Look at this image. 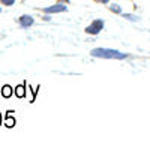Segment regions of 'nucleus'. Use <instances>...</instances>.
<instances>
[{
  "instance_id": "nucleus-4",
  "label": "nucleus",
  "mask_w": 150,
  "mask_h": 150,
  "mask_svg": "<svg viewBox=\"0 0 150 150\" xmlns=\"http://www.w3.org/2000/svg\"><path fill=\"white\" fill-rule=\"evenodd\" d=\"M18 24H20V27H23V29H29L30 26L35 24V20H33L32 15H21L18 18Z\"/></svg>"
},
{
  "instance_id": "nucleus-14",
  "label": "nucleus",
  "mask_w": 150,
  "mask_h": 150,
  "mask_svg": "<svg viewBox=\"0 0 150 150\" xmlns=\"http://www.w3.org/2000/svg\"><path fill=\"white\" fill-rule=\"evenodd\" d=\"M0 12H2V8H0Z\"/></svg>"
},
{
  "instance_id": "nucleus-1",
  "label": "nucleus",
  "mask_w": 150,
  "mask_h": 150,
  "mask_svg": "<svg viewBox=\"0 0 150 150\" xmlns=\"http://www.w3.org/2000/svg\"><path fill=\"white\" fill-rule=\"evenodd\" d=\"M90 56L96 59H117V60H125L129 57V54L120 53L117 50H111V48H95L90 51Z\"/></svg>"
},
{
  "instance_id": "nucleus-8",
  "label": "nucleus",
  "mask_w": 150,
  "mask_h": 150,
  "mask_svg": "<svg viewBox=\"0 0 150 150\" xmlns=\"http://www.w3.org/2000/svg\"><path fill=\"white\" fill-rule=\"evenodd\" d=\"M122 15H123V18H126V20H129V21H138V20H140V17H137V15H134V14H123V12H122Z\"/></svg>"
},
{
  "instance_id": "nucleus-6",
  "label": "nucleus",
  "mask_w": 150,
  "mask_h": 150,
  "mask_svg": "<svg viewBox=\"0 0 150 150\" xmlns=\"http://www.w3.org/2000/svg\"><path fill=\"white\" fill-rule=\"evenodd\" d=\"M26 86H27V83H24V84L15 87L14 93L17 95V98H24V96H26Z\"/></svg>"
},
{
  "instance_id": "nucleus-13",
  "label": "nucleus",
  "mask_w": 150,
  "mask_h": 150,
  "mask_svg": "<svg viewBox=\"0 0 150 150\" xmlns=\"http://www.w3.org/2000/svg\"><path fill=\"white\" fill-rule=\"evenodd\" d=\"M0 125H2V112H0Z\"/></svg>"
},
{
  "instance_id": "nucleus-3",
  "label": "nucleus",
  "mask_w": 150,
  "mask_h": 150,
  "mask_svg": "<svg viewBox=\"0 0 150 150\" xmlns=\"http://www.w3.org/2000/svg\"><path fill=\"white\" fill-rule=\"evenodd\" d=\"M42 11H44V14H60V12H66L68 6H66V3H57V5H53V6L44 8Z\"/></svg>"
},
{
  "instance_id": "nucleus-10",
  "label": "nucleus",
  "mask_w": 150,
  "mask_h": 150,
  "mask_svg": "<svg viewBox=\"0 0 150 150\" xmlns=\"http://www.w3.org/2000/svg\"><path fill=\"white\" fill-rule=\"evenodd\" d=\"M0 3H3L5 6H12L15 3V0H0Z\"/></svg>"
},
{
  "instance_id": "nucleus-2",
  "label": "nucleus",
  "mask_w": 150,
  "mask_h": 150,
  "mask_svg": "<svg viewBox=\"0 0 150 150\" xmlns=\"http://www.w3.org/2000/svg\"><path fill=\"white\" fill-rule=\"evenodd\" d=\"M104 26H105L104 20H93L90 23V26L86 27V33H89V35H98V33H101V30L104 29Z\"/></svg>"
},
{
  "instance_id": "nucleus-11",
  "label": "nucleus",
  "mask_w": 150,
  "mask_h": 150,
  "mask_svg": "<svg viewBox=\"0 0 150 150\" xmlns=\"http://www.w3.org/2000/svg\"><path fill=\"white\" fill-rule=\"evenodd\" d=\"M95 2H98V3H108L110 0H95Z\"/></svg>"
},
{
  "instance_id": "nucleus-5",
  "label": "nucleus",
  "mask_w": 150,
  "mask_h": 150,
  "mask_svg": "<svg viewBox=\"0 0 150 150\" xmlns=\"http://www.w3.org/2000/svg\"><path fill=\"white\" fill-rule=\"evenodd\" d=\"M12 114H14V111H9V112H8V116L5 117V125H6V128H14V126H15V123H17L15 117L12 116Z\"/></svg>"
},
{
  "instance_id": "nucleus-7",
  "label": "nucleus",
  "mask_w": 150,
  "mask_h": 150,
  "mask_svg": "<svg viewBox=\"0 0 150 150\" xmlns=\"http://www.w3.org/2000/svg\"><path fill=\"white\" fill-rule=\"evenodd\" d=\"M0 93H2V96L3 98H11L12 96V93H14V90H12V87L11 86H8V84H5L3 87H2V92H0Z\"/></svg>"
},
{
  "instance_id": "nucleus-9",
  "label": "nucleus",
  "mask_w": 150,
  "mask_h": 150,
  "mask_svg": "<svg viewBox=\"0 0 150 150\" xmlns=\"http://www.w3.org/2000/svg\"><path fill=\"white\" fill-rule=\"evenodd\" d=\"M110 11L114 12V14H122V8H120L119 5H116V3H112V5L110 6Z\"/></svg>"
},
{
  "instance_id": "nucleus-12",
  "label": "nucleus",
  "mask_w": 150,
  "mask_h": 150,
  "mask_svg": "<svg viewBox=\"0 0 150 150\" xmlns=\"http://www.w3.org/2000/svg\"><path fill=\"white\" fill-rule=\"evenodd\" d=\"M44 20H45V21H50L51 18H50V15H45V17H44Z\"/></svg>"
}]
</instances>
